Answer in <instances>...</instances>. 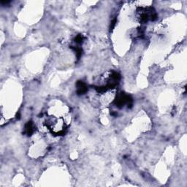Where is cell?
<instances>
[{
	"label": "cell",
	"mask_w": 187,
	"mask_h": 187,
	"mask_svg": "<svg viewBox=\"0 0 187 187\" xmlns=\"http://www.w3.org/2000/svg\"><path fill=\"white\" fill-rule=\"evenodd\" d=\"M114 102L116 104V105L119 108L124 107L125 105H128V108H129V105H132V98L129 95L125 94L124 93H121L116 97Z\"/></svg>",
	"instance_id": "obj_1"
},
{
	"label": "cell",
	"mask_w": 187,
	"mask_h": 187,
	"mask_svg": "<svg viewBox=\"0 0 187 187\" xmlns=\"http://www.w3.org/2000/svg\"><path fill=\"white\" fill-rule=\"evenodd\" d=\"M88 90L86 85L83 81H78L77 83V92L78 94H83Z\"/></svg>",
	"instance_id": "obj_2"
},
{
	"label": "cell",
	"mask_w": 187,
	"mask_h": 187,
	"mask_svg": "<svg viewBox=\"0 0 187 187\" xmlns=\"http://www.w3.org/2000/svg\"><path fill=\"white\" fill-rule=\"evenodd\" d=\"M24 131H25V133L27 134V135L29 136L32 135L34 132V126L33 123L29 121L27 124H26L25 128H24Z\"/></svg>",
	"instance_id": "obj_3"
},
{
	"label": "cell",
	"mask_w": 187,
	"mask_h": 187,
	"mask_svg": "<svg viewBox=\"0 0 187 187\" xmlns=\"http://www.w3.org/2000/svg\"><path fill=\"white\" fill-rule=\"evenodd\" d=\"M75 42H76V43H78V44L82 43L83 40V37L82 35H78L76 37H75Z\"/></svg>",
	"instance_id": "obj_4"
}]
</instances>
